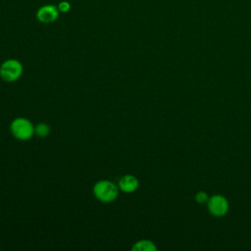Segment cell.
Segmentation results:
<instances>
[{
    "mask_svg": "<svg viewBox=\"0 0 251 251\" xmlns=\"http://www.w3.org/2000/svg\"><path fill=\"white\" fill-rule=\"evenodd\" d=\"M209 197H210V196L208 195V193H207L206 191L200 190V191L196 192V194H195V196H194V199H195V201H196L198 204L202 205V204H206V203L208 202Z\"/></svg>",
    "mask_w": 251,
    "mask_h": 251,
    "instance_id": "9c48e42d",
    "label": "cell"
},
{
    "mask_svg": "<svg viewBox=\"0 0 251 251\" xmlns=\"http://www.w3.org/2000/svg\"><path fill=\"white\" fill-rule=\"evenodd\" d=\"M119 186L108 179H101L93 186V194L97 200L103 203L115 201L119 195Z\"/></svg>",
    "mask_w": 251,
    "mask_h": 251,
    "instance_id": "6da1fadb",
    "label": "cell"
},
{
    "mask_svg": "<svg viewBox=\"0 0 251 251\" xmlns=\"http://www.w3.org/2000/svg\"><path fill=\"white\" fill-rule=\"evenodd\" d=\"M57 7H58V10L60 13L65 14V13H68L71 11L72 4L67 0H62L57 4Z\"/></svg>",
    "mask_w": 251,
    "mask_h": 251,
    "instance_id": "30bf717a",
    "label": "cell"
},
{
    "mask_svg": "<svg viewBox=\"0 0 251 251\" xmlns=\"http://www.w3.org/2000/svg\"><path fill=\"white\" fill-rule=\"evenodd\" d=\"M60 14L57 5L45 4L38 8L35 16L37 21L42 24H52L57 21Z\"/></svg>",
    "mask_w": 251,
    "mask_h": 251,
    "instance_id": "5b68a950",
    "label": "cell"
},
{
    "mask_svg": "<svg viewBox=\"0 0 251 251\" xmlns=\"http://www.w3.org/2000/svg\"><path fill=\"white\" fill-rule=\"evenodd\" d=\"M24 72L23 65L17 59H8L0 66V76L7 82L18 80Z\"/></svg>",
    "mask_w": 251,
    "mask_h": 251,
    "instance_id": "3957f363",
    "label": "cell"
},
{
    "mask_svg": "<svg viewBox=\"0 0 251 251\" xmlns=\"http://www.w3.org/2000/svg\"><path fill=\"white\" fill-rule=\"evenodd\" d=\"M34 132L39 137H46L50 133V126L46 123H39L34 126Z\"/></svg>",
    "mask_w": 251,
    "mask_h": 251,
    "instance_id": "ba28073f",
    "label": "cell"
},
{
    "mask_svg": "<svg viewBox=\"0 0 251 251\" xmlns=\"http://www.w3.org/2000/svg\"><path fill=\"white\" fill-rule=\"evenodd\" d=\"M10 130L14 137L19 140H28L34 134V126L25 118H16L10 125Z\"/></svg>",
    "mask_w": 251,
    "mask_h": 251,
    "instance_id": "7a4b0ae2",
    "label": "cell"
},
{
    "mask_svg": "<svg viewBox=\"0 0 251 251\" xmlns=\"http://www.w3.org/2000/svg\"><path fill=\"white\" fill-rule=\"evenodd\" d=\"M206 205L209 214L216 218L226 216L229 210L228 200L222 194H213L210 196Z\"/></svg>",
    "mask_w": 251,
    "mask_h": 251,
    "instance_id": "277c9868",
    "label": "cell"
},
{
    "mask_svg": "<svg viewBox=\"0 0 251 251\" xmlns=\"http://www.w3.org/2000/svg\"><path fill=\"white\" fill-rule=\"evenodd\" d=\"M132 251H156V244L149 239H141L136 241L131 247Z\"/></svg>",
    "mask_w": 251,
    "mask_h": 251,
    "instance_id": "52a82bcc",
    "label": "cell"
},
{
    "mask_svg": "<svg viewBox=\"0 0 251 251\" xmlns=\"http://www.w3.org/2000/svg\"><path fill=\"white\" fill-rule=\"evenodd\" d=\"M118 186L119 189L125 193H132L137 190L139 186V180L133 175H125L120 178Z\"/></svg>",
    "mask_w": 251,
    "mask_h": 251,
    "instance_id": "8992f818",
    "label": "cell"
}]
</instances>
